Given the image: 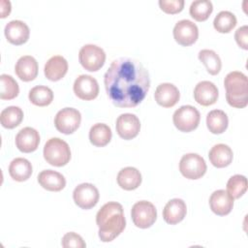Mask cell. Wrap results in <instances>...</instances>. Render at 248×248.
<instances>
[{
  "label": "cell",
  "mask_w": 248,
  "mask_h": 248,
  "mask_svg": "<svg viewBox=\"0 0 248 248\" xmlns=\"http://www.w3.org/2000/svg\"><path fill=\"white\" fill-rule=\"evenodd\" d=\"M159 6L167 14H177L183 10L184 0H159Z\"/></svg>",
  "instance_id": "d590c367"
},
{
  "label": "cell",
  "mask_w": 248,
  "mask_h": 248,
  "mask_svg": "<svg viewBox=\"0 0 248 248\" xmlns=\"http://www.w3.org/2000/svg\"><path fill=\"white\" fill-rule=\"evenodd\" d=\"M81 114L74 108H64L60 109L54 117V125L57 131L62 134H73L80 125Z\"/></svg>",
  "instance_id": "9c48e42d"
},
{
  "label": "cell",
  "mask_w": 248,
  "mask_h": 248,
  "mask_svg": "<svg viewBox=\"0 0 248 248\" xmlns=\"http://www.w3.org/2000/svg\"><path fill=\"white\" fill-rule=\"evenodd\" d=\"M234 39L239 46V47L247 50L248 49V26L243 25L239 28L234 33Z\"/></svg>",
  "instance_id": "8d00e7d4"
},
{
  "label": "cell",
  "mask_w": 248,
  "mask_h": 248,
  "mask_svg": "<svg viewBox=\"0 0 248 248\" xmlns=\"http://www.w3.org/2000/svg\"><path fill=\"white\" fill-rule=\"evenodd\" d=\"M76 96L84 101H91L99 94V84L95 78L89 75L78 76L73 86Z\"/></svg>",
  "instance_id": "7c38bea8"
},
{
  "label": "cell",
  "mask_w": 248,
  "mask_h": 248,
  "mask_svg": "<svg viewBox=\"0 0 248 248\" xmlns=\"http://www.w3.org/2000/svg\"><path fill=\"white\" fill-rule=\"evenodd\" d=\"M61 244L64 248H84V247H86V244L83 241L82 237L74 232H67L66 234H64V236L62 237V240H61Z\"/></svg>",
  "instance_id": "e575fe53"
},
{
  "label": "cell",
  "mask_w": 248,
  "mask_h": 248,
  "mask_svg": "<svg viewBox=\"0 0 248 248\" xmlns=\"http://www.w3.org/2000/svg\"><path fill=\"white\" fill-rule=\"evenodd\" d=\"M226 99L231 107L245 108L248 105V79L246 75L238 71L229 73L224 79Z\"/></svg>",
  "instance_id": "3957f363"
},
{
  "label": "cell",
  "mask_w": 248,
  "mask_h": 248,
  "mask_svg": "<svg viewBox=\"0 0 248 248\" xmlns=\"http://www.w3.org/2000/svg\"><path fill=\"white\" fill-rule=\"evenodd\" d=\"M45 76L51 81L60 80L68 72V62L61 55H54L50 57L45 65Z\"/></svg>",
  "instance_id": "44dd1931"
},
{
  "label": "cell",
  "mask_w": 248,
  "mask_h": 248,
  "mask_svg": "<svg viewBox=\"0 0 248 248\" xmlns=\"http://www.w3.org/2000/svg\"><path fill=\"white\" fill-rule=\"evenodd\" d=\"M96 224L101 241H112L126 227L123 206L116 202L105 203L96 214Z\"/></svg>",
  "instance_id": "7a4b0ae2"
},
{
  "label": "cell",
  "mask_w": 248,
  "mask_h": 248,
  "mask_svg": "<svg viewBox=\"0 0 248 248\" xmlns=\"http://www.w3.org/2000/svg\"><path fill=\"white\" fill-rule=\"evenodd\" d=\"M236 25L235 16L229 11H222L215 16L213 26L220 33H229Z\"/></svg>",
  "instance_id": "d6a6232c"
},
{
  "label": "cell",
  "mask_w": 248,
  "mask_h": 248,
  "mask_svg": "<svg viewBox=\"0 0 248 248\" xmlns=\"http://www.w3.org/2000/svg\"><path fill=\"white\" fill-rule=\"evenodd\" d=\"M233 200L227 191L216 190L209 198L210 209L219 216L228 215L233 207Z\"/></svg>",
  "instance_id": "ac0fdd59"
},
{
  "label": "cell",
  "mask_w": 248,
  "mask_h": 248,
  "mask_svg": "<svg viewBox=\"0 0 248 248\" xmlns=\"http://www.w3.org/2000/svg\"><path fill=\"white\" fill-rule=\"evenodd\" d=\"M219 96L217 86L208 80L200 81L194 88L195 101L203 107H208L216 103Z\"/></svg>",
  "instance_id": "9a60e30c"
},
{
  "label": "cell",
  "mask_w": 248,
  "mask_h": 248,
  "mask_svg": "<svg viewBox=\"0 0 248 248\" xmlns=\"http://www.w3.org/2000/svg\"><path fill=\"white\" fill-rule=\"evenodd\" d=\"M40 143L39 132L32 127L22 128L16 136V145L23 153L35 151Z\"/></svg>",
  "instance_id": "2e32d148"
},
{
  "label": "cell",
  "mask_w": 248,
  "mask_h": 248,
  "mask_svg": "<svg viewBox=\"0 0 248 248\" xmlns=\"http://www.w3.org/2000/svg\"><path fill=\"white\" fill-rule=\"evenodd\" d=\"M154 98L157 104L161 107L171 108L179 101L180 93L174 84L164 82L157 86L154 93Z\"/></svg>",
  "instance_id": "e0dca14e"
},
{
  "label": "cell",
  "mask_w": 248,
  "mask_h": 248,
  "mask_svg": "<svg viewBox=\"0 0 248 248\" xmlns=\"http://www.w3.org/2000/svg\"><path fill=\"white\" fill-rule=\"evenodd\" d=\"M100 198L97 187L91 183H81L78 185L73 192L75 203L82 209L94 207Z\"/></svg>",
  "instance_id": "30bf717a"
},
{
  "label": "cell",
  "mask_w": 248,
  "mask_h": 248,
  "mask_svg": "<svg viewBox=\"0 0 248 248\" xmlns=\"http://www.w3.org/2000/svg\"><path fill=\"white\" fill-rule=\"evenodd\" d=\"M201 120V114L199 110L190 105L182 106L179 108H177L173 115H172V121L174 126L180 131L184 133L191 132L195 130Z\"/></svg>",
  "instance_id": "8992f818"
},
{
  "label": "cell",
  "mask_w": 248,
  "mask_h": 248,
  "mask_svg": "<svg viewBox=\"0 0 248 248\" xmlns=\"http://www.w3.org/2000/svg\"><path fill=\"white\" fill-rule=\"evenodd\" d=\"M28 98L33 105L38 107H46L51 104L53 100V92L47 86L37 85L31 88Z\"/></svg>",
  "instance_id": "f1b7e54d"
},
{
  "label": "cell",
  "mask_w": 248,
  "mask_h": 248,
  "mask_svg": "<svg viewBox=\"0 0 248 248\" xmlns=\"http://www.w3.org/2000/svg\"><path fill=\"white\" fill-rule=\"evenodd\" d=\"M187 212V206L183 200L172 199L167 202L163 209V218L170 225H175L181 222Z\"/></svg>",
  "instance_id": "d6986e66"
},
{
  "label": "cell",
  "mask_w": 248,
  "mask_h": 248,
  "mask_svg": "<svg viewBox=\"0 0 248 248\" xmlns=\"http://www.w3.org/2000/svg\"><path fill=\"white\" fill-rule=\"evenodd\" d=\"M38 62L31 55L21 56L16 63L15 72L23 81H31L37 78Z\"/></svg>",
  "instance_id": "ffe728a7"
},
{
  "label": "cell",
  "mask_w": 248,
  "mask_h": 248,
  "mask_svg": "<svg viewBox=\"0 0 248 248\" xmlns=\"http://www.w3.org/2000/svg\"><path fill=\"white\" fill-rule=\"evenodd\" d=\"M4 33L8 42L16 46H20L28 41L30 31L25 22L15 19L6 24Z\"/></svg>",
  "instance_id": "5bb4252c"
},
{
  "label": "cell",
  "mask_w": 248,
  "mask_h": 248,
  "mask_svg": "<svg viewBox=\"0 0 248 248\" xmlns=\"http://www.w3.org/2000/svg\"><path fill=\"white\" fill-rule=\"evenodd\" d=\"M117 183L124 190H135L141 183V174L140 170L134 167L123 168L117 174Z\"/></svg>",
  "instance_id": "cb8c5ba5"
},
{
  "label": "cell",
  "mask_w": 248,
  "mask_h": 248,
  "mask_svg": "<svg viewBox=\"0 0 248 248\" xmlns=\"http://www.w3.org/2000/svg\"><path fill=\"white\" fill-rule=\"evenodd\" d=\"M104 83L114 106L134 108L145 98L150 87V78L141 62L130 57H120L111 62L105 74Z\"/></svg>",
  "instance_id": "6da1fadb"
},
{
  "label": "cell",
  "mask_w": 248,
  "mask_h": 248,
  "mask_svg": "<svg viewBox=\"0 0 248 248\" xmlns=\"http://www.w3.org/2000/svg\"><path fill=\"white\" fill-rule=\"evenodd\" d=\"M131 217L136 227L147 229L155 223L157 210L152 202L148 201H140L133 205L131 209Z\"/></svg>",
  "instance_id": "52a82bcc"
},
{
  "label": "cell",
  "mask_w": 248,
  "mask_h": 248,
  "mask_svg": "<svg viewBox=\"0 0 248 248\" xmlns=\"http://www.w3.org/2000/svg\"><path fill=\"white\" fill-rule=\"evenodd\" d=\"M23 119V111L19 107L10 106L0 113V122L4 128L13 129L18 126Z\"/></svg>",
  "instance_id": "83f0119b"
},
{
  "label": "cell",
  "mask_w": 248,
  "mask_h": 248,
  "mask_svg": "<svg viewBox=\"0 0 248 248\" xmlns=\"http://www.w3.org/2000/svg\"><path fill=\"white\" fill-rule=\"evenodd\" d=\"M115 129L123 140H132L138 136L140 130V122L133 113H122L116 119Z\"/></svg>",
  "instance_id": "4fadbf2b"
},
{
  "label": "cell",
  "mask_w": 248,
  "mask_h": 248,
  "mask_svg": "<svg viewBox=\"0 0 248 248\" xmlns=\"http://www.w3.org/2000/svg\"><path fill=\"white\" fill-rule=\"evenodd\" d=\"M0 99L2 100H12L15 99L19 93V87L16 79L6 74L0 76Z\"/></svg>",
  "instance_id": "1f68e13d"
},
{
  "label": "cell",
  "mask_w": 248,
  "mask_h": 248,
  "mask_svg": "<svg viewBox=\"0 0 248 248\" xmlns=\"http://www.w3.org/2000/svg\"><path fill=\"white\" fill-rule=\"evenodd\" d=\"M247 190V178L241 174L232 175L227 182V192L233 198L239 199Z\"/></svg>",
  "instance_id": "836d02e7"
},
{
  "label": "cell",
  "mask_w": 248,
  "mask_h": 248,
  "mask_svg": "<svg viewBox=\"0 0 248 248\" xmlns=\"http://www.w3.org/2000/svg\"><path fill=\"white\" fill-rule=\"evenodd\" d=\"M111 137V130L105 123H96L89 130L90 142L97 147L107 145L110 141Z\"/></svg>",
  "instance_id": "484cf974"
},
{
  "label": "cell",
  "mask_w": 248,
  "mask_h": 248,
  "mask_svg": "<svg viewBox=\"0 0 248 248\" xmlns=\"http://www.w3.org/2000/svg\"><path fill=\"white\" fill-rule=\"evenodd\" d=\"M229 124V119L225 111L221 109H213L207 113L206 126L212 134L224 133Z\"/></svg>",
  "instance_id": "4316f807"
},
{
  "label": "cell",
  "mask_w": 248,
  "mask_h": 248,
  "mask_svg": "<svg viewBox=\"0 0 248 248\" xmlns=\"http://www.w3.org/2000/svg\"><path fill=\"white\" fill-rule=\"evenodd\" d=\"M173 38L176 43L183 46L193 45L199 37L198 26L189 19L177 21L173 27Z\"/></svg>",
  "instance_id": "8fae6325"
},
{
  "label": "cell",
  "mask_w": 248,
  "mask_h": 248,
  "mask_svg": "<svg viewBox=\"0 0 248 248\" xmlns=\"http://www.w3.org/2000/svg\"><path fill=\"white\" fill-rule=\"evenodd\" d=\"M198 57H199L200 61L202 63H203V65L206 68V71L210 75L215 76V75L219 74V72L221 71V68H222V62H221L219 55L214 50L202 49L199 52Z\"/></svg>",
  "instance_id": "f546056e"
},
{
  "label": "cell",
  "mask_w": 248,
  "mask_h": 248,
  "mask_svg": "<svg viewBox=\"0 0 248 248\" xmlns=\"http://www.w3.org/2000/svg\"><path fill=\"white\" fill-rule=\"evenodd\" d=\"M32 165L25 158H16L14 159L9 166L10 176L16 181H25L32 174Z\"/></svg>",
  "instance_id": "d4e9b609"
},
{
  "label": "cell",
  "mask_w": 248,
  "mask_h": 248,
  "mask_svg": "<svg viewBox=\"0 0 248 248\" xmlns=\"http://www.w3.org/2000/svg\"><path fill=\"white\" fill-rule=\"evenodd\" d=\"M210 163L216 168L228 167L233 157L232 148L224 143L215 144L208 153Z\"/></svg>",
  "instance_id": "603a6c76"
},
{
  "label": "cell",
  "mask_w": 248,
  "mask_h": 248,
  "mask_svg": "<svg viewBox=\"0 0 248 248\" xmlns=\"http://www.w3.org/2000/svg\"><path fill=\"white\" fill-rule=\"evenodd\" d=\"M213 11V5L209 0H196L190 5V16L197 21L206 20Z\"/></svg>",
  "instance_id": "4dcf8cb0"
},
{
  "label": "cell",
  "mask_w": 248,
  "mask_h": 248,
  "mask_svg": "<svg viewBox=\"0 0 248 248\" xmlns=\"http://www.w3.org/2000/svg\"><path fill=\"white\" fill-rule=\"evenodd\" d=\"M38 182L44 189L51 192L61 191L66 186L64 175L52 170H42L38 175Z\"/></svg>",
  "instance_id": "7402d4cb"
},
{
  "label": "cell",
  "mask_w": 248,
  "mask_h": 248,
  "mask_svg": "<svg viewBox=\"0 0 248 248\" xmlns=\"http://www.w3.org/2000/svg\"><path fill=\"white\" fill-rule=\"evenodd\" d=\"M206 169L204 159L197 153H187L182 156L179 162V170L188 179L201 178L204 175Z\"/></svg>",
  "instance_id": "ba28073f"
},
{
  "label": "cell",
  "mask_w": 248,
  "mask_h": 248,
  "mask_svg": "<svg viewBox=\"0 0 248 248\" xmlns=\"http://www.w3.org/2000/svg\"><path fill=\"white\" fill-rule=\"evenodd\" d=\"M78 60L81 66L89 71L96 72L100 70L106 61V53L104 49L96 45H84L78 52Z\"/></svg>",
  "instance_id": "5b68a950"
},
{
  "label": "cell",
  "mask_w": 248,
  "mask_h": 248,
  "mask_svg": "<svg viewBox=\"0 0 248 248\" xmlns=\"http://www.w3.org/2000/svg\"><path fill=\"white\" fill-rule=\"evenodd\" d=\"M43 153L45 160L54 167L65 166L71 159L69 144L59 138L49 139L44 146Z\"/></svg>",
  "instance_id": "277c9868"
},
{
  "label": "cell",
  "mask_w": 248,
  "mask_h": 248,
  "mask_svg": "<svg viewBox=\"0 0 248 248\" xmlns=\"http://www.w3.org/2000/svg\"><path fill=\"white\" fill-rule=\"evenodd\" d=\"M0 6H1V16H0L2 18H4L11 13V2L2 0L0 2Z\"/></svg>",
  "instance_id": "74e56055"
}]
</instances>
